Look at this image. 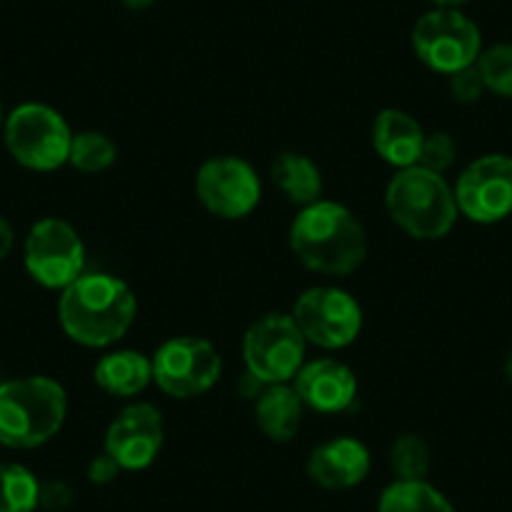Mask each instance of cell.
Masks as SVG:
<instances>
[{"mask_svg": "<svg viewBox=\"0 0 512 512\" xmlns=\"http://www.w3.org/2000/svg\"><path fill=\"white\" fill-rule=\"evenodd\" d=\"M164 415L151 402H131L123 407L103 435V452L118 462L123 472L149 470L164 450Z\"/></svg>", "mask_w": 512, "mask_h": 512, "instance_id": "obj_13", "label": "cell"}, {"mask_svg": "<svg viewBox=\"0 0 512 512\" xmlns=\"http://www.w3.org/2000/svg\"><path fill=\"white\" fill-rule=\"evenodd\" d=\"M196 199L211 216L224 221L246 219L262 201V179L241 156H211L196 169Z\"/></svg>", "mask_w": 512, "mask_h": 512, "instance_id": "obj_11", "label": "cell"}, {"mask_svg": "<svg viewBox=\"0 0 512 512\" xmlns=\"http://www.w3.org/2000/svg\"><path fill=\"white\" fill-rule=\"evenodd\" d=\"M151 369L154 384L164 395L174 400H194L219 382L224 359L209 339L181 334L156 347L151 354Z\"/></svg>", "mask_w": 512, "mask_h": 512, "instance_id": "obj_7", "label": "cell"}, {"mask_svg": "<svg viewBox=\"0 0 512 512\" xmlns=\"http://www.w3.org/2000/svg\"><path fill=\"white\" fill-rule=\"evenodd\" d=\"M41 480L21 462H0V512H36Z\"/></svg>", "mask_w": 512, "mask_h": 512, "instance_id": "obj_21", "label": "cell"}, {"mask_svg": "<svg viewBox=\"0 0 512 512\" xmlns=\"http://www.w3.org/2000/svg\"><path fill=\"white\" fill-rule=\"evenodd\" d=\"M505 377H507V382L512 384V349L507 352V357H505Z\"/></svg>", "mask_w": 512, "mask_h": 512, "instance_id": "obj_32", "label": "cell"}, {"mask_svg": "<svg viewBox=\"0 0 512 512\" xmlns=\"http://www.w3.org/2000/svg\"><path fill=\"white\" fill-rule=\"evenodd\" d=\"M6 149L23 169L56 171L68 164L73 131L61 111L48 103H21L3 121Z\"/></svg>", "mask_w": 512, "mask_h": 512, "instance_id": "obj_5", "label": "cell"}, {"mask_svg": "<svg viewBox=\"0 0 512 512\" xmlns=\"http://www.w3.org/2000/svg\"><path fill=\"white\" fill-rule=\"evenodd\" d=\"M377 512H457L450 497L427 480H392L379 492Z\"/></svg>", "mask_w": 512, "mask_h": 512, "instance_id": "obj_20", "label": "cell"}, {"mask_svg": "<svg viewBox=\"0 0 512 512\" xmlns=\"http://www.w3.org/2000/svg\"><path fill=\"white\" fill-rule=\"evenodd\" d=\"M118 159V149L111 136L103 131H78L73 134L71 154H68V166H73L81 174H103L111 169Z\"/></svg>", "mask_w": 512, "mask_h": 512, "instance_id": "obj_22", "label": "cell"}, {"mask_svg": "<svg viewBox=\"0 0 512 512\" xmlns=\"http://www.w3.org/2000/svg\"><path fill=\"white\" fill-rule=\"evenodd\" d=\"M68 417L63 384L46 374L0 382V445L36 450L61 432Z\"/></svg>", "mask_w": 512, "mask_h": 512, "instance_id": "obj_3", "label": "cell"}, {"mask_svg": "<svg viewBox=\"0 0 512 512\" xmlns=\"http://www.w3.org/2000/svg\"><path fill=\"white\" fill-rule=\"evenodd\" d=\"M292 317L307 344L324 352L347 349L357 342L364 327V312L357 297L329 284L304 289L294 302Z\"/></svg>", "mask_w": 512, "mask_h": 512, "instance_id": "obj_10", "label": "cell"}, {"mask_svg": "<svg viewBox=\"0 0 512 512\" xmlns=\"http://www.w3.org/2000/svg\"><path fill=\"white\" fill-rule=\"evenodd\" d=\"M289 249L304 269L349 277L367 259V231L349 206L319 199L302 206L289 226Z\"/></svg>", "mask_w": 512, "mask_h": 512, "instance_id": "obj_2", "label": "cell"}, {"mask_svg": "<svg viewBox=\"0 0 512 512\" xmlns=\"http://www.w3.org/2000/svg\"><path fill=\"white\" fill-rule=\"evenodd\" d=\"M412 51L430 71L452 76L475 66L482 53L480 28L457 8H435L412 28Z\"/></svg>", "mask_w": 512, "mask_h": 512, "instance_id": "obj_8", "label": "cell"}, {"mask_svg": "<svg viewBox=\"0 0 512 512\" xmlns=\"http://www.w3.org/2000/svg\"><path fill=\"white\" fill-rule=\"evenodd\" d=\"M139 314L136 292L106 272H83L58 297V322L71 342L106 349L121 342Z\"/></svg>", "mask_w": 512, "mask_h": 512, "instance_id": "obj_1", "label": "cell"}, {"mask_svg": "<svg viewBox=\"0 0 512 512\" xmlns=\"http://www.w3.org/2000/svg\"><path fill=\"white\" fill-rule=\"evenodd\" d=\"M13 244H16V234H13V226L8 224L6 216H0V262L11 254Z\"/></svg>", "mask_w": 512, "mask_h": 512, "instance_id": "obj_29", "label": "cell"}, {"mask_svg": "<svg viewBox=\"0 0 512 512\" xmlns=\"http://www.w3.org/2000/svg\"><path fill=\"white\" fill-rule=\"evenodd\" d=\"M23 264L33 282L63 292L86 272V244L71 221L46 216L28 231Z\"/></svg>", "mask_w": 512, "mask_h": 512, "instance_id": "obj_9", "label": "cell"}, {"mask_svg": "<svg viewBox=\"0 0 512 512\" xmlns=\"http://www.w3.org/2000/svg\"><path fill=\"white\" fill-rule=\"evenodd\" d=\"M475 66L485 83V91L512 101V43L482 48Z\"/></svg>", "mask_w": 512, "mask_h": 512, "instance_id": "obj_24", "label": "cell"}, {"mask_svg": "<svg viewBox=\"0 0 512 512\" xmlns=\"http://www.w3.org/2000/svg\"><path fill=\"white\" fill-rule=\"evenodd\" d=\"M307 347L292 312H269L244 332L241 357L246 372L262 384H287L307 362Z\"/></svg>", "mask_w": 512, "mask_h": 512, "instance_id": "obj_6", "label": "cell"}, {"mask_svg": "<svg viewBox=\"0 0 512 512\" xmlns=\"http://www.w3.org/2000/svg\"><path fill=\"white\" fill-rule=\"evenodd\" d=\"M432 3H437V8H457L467 3V0H432Z\"/></svg>", "mask_w": 512, "mask_h": 512, "instance_id": "obj_31", "label": "cell"}, {"mask_svg": "<svg viewBox=\"0 0 512 512\" xmlns=\"http://www.w3.org/2000/svg\"><path fill=\"white\" fill-rule=\"evenodd\" d=\"M156 0H123V6L131 8V11H146V8L154 6Z\"/></svg>", "mask_w": 512, "mask_h": 512, "instance_id": "obj_30", "label": "cell"}, {"mask_svg": "<svg viewBox=\"0 0 512 512\" xmlns=\"http://www.w3.org/2000/svg\"><path fill=\"white\" fill-rule=\"evenodd\" d=\"M455 201L460 216L472 224H497L512 216V156L485 154L457 176Z\"/></svg>", "mask_w": 512, "mask_h": 512, "instance_id": "obj_12", "label": "cell"}, {"mask_svg": "<svg viewBox=\"0 0 512 512\" xmlns=\"http://www.w3.org/2000/svg\"><path fill=\"white\" fill-rule=\"evenodd\" d=\"M93 382L103 395L131 400L154 384L151 357L139 349H111L93 367Z\"/></svg>", "mask_w": 512, "mask_h": 512, "instance_id": "obj_17", "label": "cell"}, {"mask_svg": "<svg viewBox=\"0 0 512 512\" xmlns=\"http://www.w3.org/2000/svg\"><path fill=\"white\" fill-rule=\"evenodd\" d=\"M304 410L307 407L299 400L292 382L267 384L254 400V422L267 440L284 445L297 437Z\"/></svg>", "mask_w": 512, "mask_h": 512, "instance_id": "obj_18", "label": "cell"}, {"mask_svg": "<svg viewBox=\"0 0 512 512\" xmlns=\"http://www.w3.org/2000/svg\"><path fill=\"white\" fill-rule=\"evenodd\" d=\"M457 159V144L452 134L447 131H435V134L425 136V146L420 154V166L435 171V174L445 176L447 169H452Z\"/></svg>", "mask_w": 512, "mask_h": 512, "instance_id": "obj_25", "label": "cell"}, {"mask_svg": "<svg viewBox=\"0 0 512 512\" xmlns=\"http://www.w3.org/2000/svg\"><path fill=\"white\" fill-rule=\"evenodd\" d=\"M384 209L397 229L417 241L445 239L460 216L445 176L420 164L395 171L384 191Z\"/></svg>", "mask_w": 512, "mask_h": 512, "instance_id": "obj_4", "label": "cell"}, {"mask_svg": "<svg viewBox=\"0 0 512 512\" xmlns=\"http://www.w3.org/2000/svg\"><path fill=\"white\" fill-rule=\"evenodd\" d=\"M3 121H6V116H3V101H0V128H3Z\"/></svg>", "mask_w": 512, "mask_h": 512, "instance_id": "obj_33", "label": "cell"}, {"mask_svg": "<svg viewBox=\"0 0 512 512\" xmlns=\"http://www.w3.org/2000/svg\"><path fill=\"white\" fill-rule=\"evenodd\" d=\"M425 128L402 108H382L372 121V146L384 164L400 169L420 164Z\"/></svg>", "mask_w": 512, "mask_h": 512, "instance_id": "obj_16", "label": "cell"}, {"mask_svg": "<svg viewBox=\"0 0 512 512\" xmlns=\"http://www.w3.org/2000/svg\"><path fill=\"white\" fill-rule=\"evenodd\" d=\"M73 487L66 480H46L41 482V497H38V507L43 510H66L73 502Z\"/></svg>", "mask_w": 512, "mask_h": 512, "instance_id": "obj_27", "label": "cell"}, {"mask_svg": "<svg viewBox=\"0 0 512 512\" xmlns=\"http://www.w3.org/2000/svg\"><path fill=\"white\" fill-rule=\"evenodd\" d=\"M304 407L319 415H339L349 410L357 400V374L349 364L337 357H319L304 362L297 377L292 379Z\"/></svg>", "mask_w": 512, "mask_h": 512, "instance_id": "obj_14", "label": "cell"}, {"mask_svg": "<svg viewBox=\"0 0 512 512\" xmlns=\"http://www.w3.org/2000/svg\"><path fill=\"white\" fill-rule=\"evenodd\" d=\"M447 81H450V93L457 103H477L485 93V83H482L477 66L462 68V71L447 76Z\"/></svg>", "mask_w": 512, "mask_h": 512, "instance_id": "obj_26", "label": "cell"}, {"mask_svg": "<svg viewBox=\"0 0 512 512\" xmlns=\"http://www.w3.org/2000/svg\"><path fill=\"white\" fill-rule=\"evenodd\" d=\"M390 467L395 480H427L430 447L415 432H405L390 445Z\"/></svg>", "mask_w": 512, "mask_h": 512, "instance_id": "obj_23", "label": "cell"}, {"mask_svg": "<svg viewBox=\"0 0 512 512\" xmlns=\"http://www.w3.org/2000/svg\"><path fill=\"white\" fill-rule=\"evenodd\" d=\"M272 181L287 201L302 206L314 204L324 194V176L317 161L299 151H282L272 161Z\"/></svg>", "mask_w": 512, "mask_h": 512, "instance_id": "obj_19", "label": "cell"}, {"mask_svg": "<svg viewBox=\"0 0 512 512\" xmlns=\"http://www.w3.org/2000/svg\"><path fill=\"white\" fill-rule=\"evenodd\" d=\"M372 470V455L357 437L339 435L322 442L309 452L307 475L317 487L329 492H344L362 485Z\"/></svg>", "mask_w": 512, "mask_h": 512, "instance_id": "obj_15", "label": "cell"}, {"mask_svg": "<svg viewBox=\"0 0 512 512\" xmlns=\"http://www.w3.org/2000/svg\"><path fill=\"white\" fill-rule=\"evenodd\" d=\"M121 467H118V462L113 460L111 455H108V452H98V455H93L91 457V462H88V467H86V477H88V482H91V485H98V487H103V485H111L113 480H116L118 475H121Z\"/></svg>", "mask_w": 512, "mask_h": 512, "instance_id": "obj_28", "label": "cell"}]
</instances>
